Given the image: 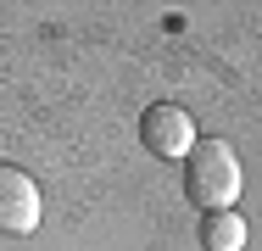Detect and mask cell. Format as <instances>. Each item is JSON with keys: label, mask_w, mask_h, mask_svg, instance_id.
Wrapping results in <instances>:
<instances>
[{"label": "cell", "mask_w": 262, "mask_h": 251, "mask_svg": "<svg viewBox=\"0 0 262 251\" xmlns=\"http://www.w3.org/2000/svg\"><path fill=\"white\" fill-rule=\"evenodd\" d=\"M184 196L201 212H229L240 201V156L229 140H195L184 156Z\"/></svg>", "instance_id": "1"}, {"label": "cell", "mask_w": 262, "mask_h": 251, "mask_svg": "<svg viewBox=\"0 0 262 251\" xmlns=\"http://www.w3.org/2000/svg\"><path fill=\"white\" fill-rule=\"evenodd\" d=\"M39 218H45V196H39V184L23 173V168H11V162H0V235H34L39 229Z\"/></svg>", "instance_id": "2"}, {"label": "cell", "mask_w": 262, "mask_h": 251, "mask_svg": "<svg viewBox=\"0 0 262 251\" xmlns=\"http://www.w3.org/2000/svg\"><path fill=\"white\" fill-rule=\"evenodd\" d=\"M140 140H145V151L162 156V162H184L190 145H195V123H190V112H184V106L157 100V106L140 117Z\"/></svg>", "instance_id": "3"}, {"label": "cell", "mask_w": 262, "mask_h": 251, "mask_svg": "<svg viewBox=\"0 0 262 251\" xmlns=\"http://www.w3.org/2000/svg\"><path fill=\"white\" fill-rule=\"evenodd\" d=\"M246 240H251V229H246V218H240L234 206L201 218V246L207 251H246Z\"/></svg>", "instance_id": "4"}]
</instances>
